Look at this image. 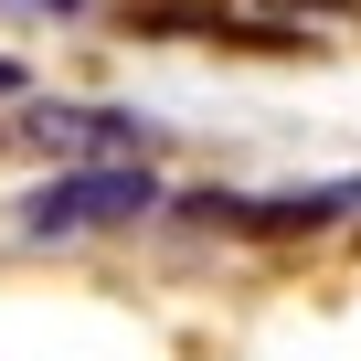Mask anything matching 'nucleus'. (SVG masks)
I'll return each mask as SVG.
<instances>
[{
  "label": "nucleus",
  "mask_w": 361,
  "mask_h": 361,
  "mask_svg": "<svg viewBox=\"0 0 361 361\" xmlns=\"http://www.w3.org/2000/svg\"><path fill=\"white\" fill-rule=\"evenodd\" d=\"M138 213H170L149 159H75V170L43 180V192L11 202V245H85V234H117Z\"/></svg>",
  "instance_id": "obj_1"
},
{
  "label": "nucleus",
  "mask_w": 361,
  "mask_h": 361,
  "mask_svg": "<svg viewBox=\"0 0 361 361\" xmlns=\"http://www.w3.org/2000/svg\"><path fill=\"white\" fill-rule=\"evenodd\" d=\"M170 213L202 224V234H329V224L361 213V180L340 170V180H308V192H266V202H245V192H180Z\"/></svg>",
  "instance_id": "obj_2"
},
{
  "label": "nucleus",
  "mask_w": 361,
  "mask_h": 361,
  "mask_svg": "<svg viewBox=\"0 0 361 361\" xmlns=\"http://www.w3.org/2000/svg\"><path fill=\"white\" fill-rule=\"evenodd\" d=\"M22 138L75 149V159H149V149H159V128H149V117H128V106H32V117H22Z\"/></svg>",
  "instance_id": "obj_3"
},
{
  "label": "nucleus",
  "mask_w": 361,
  "mask_h": 361,
  "mask_svg": "<svg viewBox=\"0 0 361 361\" xmlns=\"http://www.w3.org/2000/svg\"><path fill=\"white\" fill-rule=\"evenodd\" d=\"M11 11H32V22H75L85 0H11Z\"/></svg>",
  "instance_id": "obj_4"
},
{
  "label": "nucleus",
  "mask_w": 361,
  "mask_h": 361,
  "mask_svg": "<svg viewBox=\"0 0 361 361\" xmlns=\"http://www.w3.org/2000/svg\"><path fill=\"white\" fill-rule=\"evenodd\" d=\"M298 11H361V0H298Z\"/></svg>",
  "instance_id": "obj_5"
},
{
  "label": "nucleus",
  "mask_w": 361,
  "mask_h": 361,
  "mask_svg": "<svg viewBox=\"0 0 361 361\" xmlns=\"http://www.w3.org/2000/svg\"><path fill=\"white\" fill-rule=\"evenodd\" d=\"M11 85H22V75H11V64H0V96H11Z\"/></svg>",
  "instance_id": "obj_6"
}]
</instances>
